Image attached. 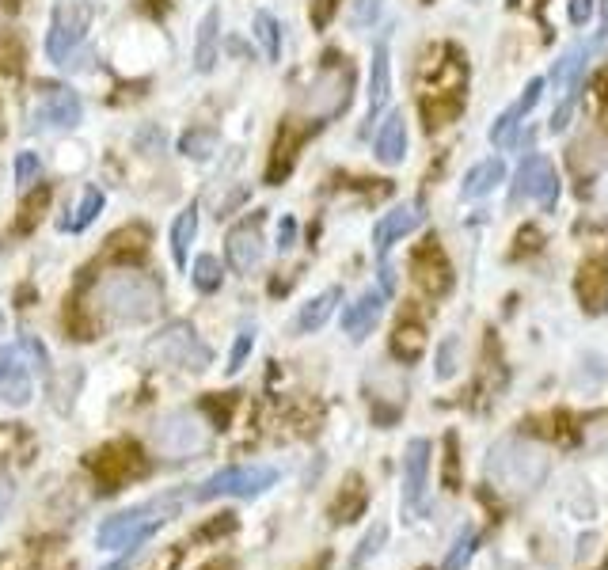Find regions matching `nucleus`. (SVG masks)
<instances>
[{
	"label": "nucleus",
	"instance_id": "obj_48",
	"mask_svg": "<svg viewBox=\"0 0 608 570\" xmlns=\"http://www.w3.org/2000/svg\"><path fill=\"white\" fill-rule=\"evenodd\" d=\"M589 12H593V0H570V23L574 27H586Z\"/></svg>",
	"mask_w": 608,
	"mask_h": 570
},
{
	"label": "nucleus",
	"instance_id": "obj_51",
	"mask_svg": "<svg viewBox=\"0 0 608 570\" xmlns=\"http://www.w3.org/2000/svg\"><path fill=\"white\" fill-rule=\"evenodd\" d=\"M597 99H601V107H608V65L597 76Z\"/></svg>",
	"mask_w": 608,
	"mask_h": 570
},
{
	"label": "nucleus",
	"instance_id": "obj_8",
	"mask_svg": "<svg viewBox=\"0 0 608 570\" xmlns=\"http://www.w3.org/2000/svg\"><path fill=\"white\" fill-rule=\"evenodd\" d=\"M464 80H468V65H464V54L456 46L445 42V46H430L422 54V65H418L422 95H460Z\"/></svg>",
	"mask_w": 608,
	"mask_h": 570
},
{
	"label": "nucleus",
	"instance_id": "obj_36",
	"mask_svg": "<svg viewBox=\"0 0 608 570\" xmlns=\"http://www.w3.org/2000/svg\"><path fill=\"white\" fill-rule=\"evenodd\" d=\"M213 149H217V133L202 130V126H198V130H187L183 133V141H179V152L190 156V160H209Z\"/></svg>",
	"mask_w": 608,
	"mask_h": 570
},
{
	"label": "nucleus",
	"instance_id": "obj_33",
	"mask_svg": "<svg viewBox=\"0 0 608 570\" xmlns=\"http://www.w3.org/2000/svg\"><path fill=\"white\" fill-rule=\"evenodd\" d=\"M99 213H103V190L84 187V194H80V202H76V209H73V217H65V232H84Z\"/></svg>",
	"mask_w": 608,
	"mask_h": 570
},
{
	"label": "nucleus",
	"instance_id": "obj_24",
	"mask_svg": "<svg viewBox=\"0 0 608 570\" xmlns=\"http://www.w3.org/2000/svg\"><path fill=\"white\" fill-rule=\"evenodd\" d=\"M388 84H392V73H388V46L377 42V46H373V73H369V122L384 111ZM369 122H365V130H369Z\"/></svg>",
	"mask_w": 608,
	"mask_h": 570
},
{
	"label": "nucleus",
	"instance_id": "obj_35",
	"mask_svg": "<svg viewBox=\"0 0 608 570\" xmlns=\"http://www.w3.org/2000/svg\"><path fill=\"white\" fill-rule=\"evenodd\" d=\"M232 411H236V396L213 392V396L202 399V415L209 418L213 430H228V426H232Z\"/></svg>",
	"mask_w": 608,
	"mask_h": 570
},
{
	"label": "nucleus",
	"instance_id": "obj_19",
	"mask_svg": "<svg viewBox=\"0 0 608 570\" xmlns=\"http://www.w3.org/2000/svg\"><path fill=\"white\" fill-rule=\"evenodd\" d=\"M380 312H384V289H369V293H361L354 304H346V312H342V331H346L354 342H361L373 327H377Z\"/></svg>",
	"mask_w": 608,
	"mask_h": 570
},
{
	"label": "nucleus",
	"instance_id": "obj_49",
	"mask_svg": "<svg viewBox=\"0 0 608 570\" xmlns=\"http://www.w3.org/2000/svg\"><path fill=\"white\" fill-rule=\"evenodd\" d=\"M517 240H521V251H536V240H540V232H536L532 225H525V228H521V236H517Z\"/></svg>",
	"mask_w": 608,
	"mask_h": 570
},
{
	"label": "nucleus",
	"instance_id": "obj_3",
	"mask_svg": "<svg viewBox=\"0 0 608 570\" xmlns=\"http://www.w3.org/2000/svg\"><path fill=\"white\" fill-rule=\"evenodd\" d=\"M551 460H548V449L536 445V441H525V437H506L498 441L487 456V475L502 491H532L544 483L548 475Z\"/></svg>",
	"mask_w": 608,
	"mask_h": 570
},
{
	"label": "nucleus",
	"instance_id": "obj_15",
	"mask_svg": "<svg viewBox=\"0 0 608 570\" xmlns=\"http://www.w3.org/2000/svg\"><path fill=\"white\" fill-rule=\"evenodd\" d=\"M422 206L418 202H403V206H396L392 213H384L377 221V228H373V251H377L380 259L392 251V244H399L403 236H411L418 225H422Z\"/></svg>",
	"mask_w": 608,
	"mask_h": 570
},
{
	"label": "nucleus",
	"instance_id": "obj_41",
	"mask_svg": "<svg viewBox=\"0 0 608 570\" xmlns=\"http://www.w3.org/2000/svg\"><path fill=\"white\" fill-rule=\"evenodd\" d=\"M251 342H255V331H240L236 335V346H232V354H228V377L236 373V369H244V361H247V354H251Z\"/></svg>",
	"mask_w": 608,
	"mask_h": 570
},
{
	"label": "nucleus",
	"instance_id": "obj_37",
	"mask_svg": "<svg viewBox=\"0 0 608 570\" xmlns=\"http://www.w3.org/2000/svg\"><path fill=\"white\" fill-rule=\"evenodd\" d=\"M475 551V529H460V536L453 540V548H449V555H445V563H441V570H464L468 567V559H472Z\"/></svg>",
	"mask_w": 608,
	"mask_h": 570
},
{
	"label": "nucleus",
	"instance_id": "obj_5",
	"mask_svg": "<svg viewBox=\"0 0 608 570\" xmlns=\"http://www.w3.org/2000/svg\"><path fill=\"white\" fill-rule=\"evenodd\" d=\"M152 449L168 460H190L209 449V418L194 411H171L152 426Z\"/></svg>",
	"mask_w": 608,
	"mask_h": 570
},
{
	"label": "nucleus",
	"instance_id": "obj_34",
	"mask_svg": "<svg viewBox=\"0 0 608 570\" xmlns=\"http://www.w3.org/2000/svg\"><path fill=\"white\" fill-rule=\"evenodd\" d=\"M255 35H259V46H263L266 61H278L282 57V27L270 12H259L255 16Z\"/></svg>",
	"mask_w": 608,
	"mask_h": 570
},
{
	"label": "nucleus",
	"instance_id": "obj_47",
	"mask_svg": "<svg viewBox=\"0 0 608 570\" xmlns=\"http://www.w3.org/2000/svg\"><path fill=\"white\" fill-rule=\"evenodd\" d=\"M293 244H297V221L282 217V225H278V251H289Z\"/></svg>",
	"mask_w": 608,
	"mask_h": 570
},
{
	"label": "nucleus",
	"instance_id": "obj_50",
	"mask_svg": "<svg viewBox=\"0 0 608 570\" xmlns=\"http://www.w3.org/2000/svg\"><path fill=\"white\" fill-rule=\"evenodd\" d=\"M12 361H16V346H0V380H4V373H8Z\"/></svg>",
	"mask_w": 608,
	"mask_h": 570
},
{
	"label": "nucleus",
	"instance_id": "obj_40",
	"mask_svg": "<svg viewBox=\"0 0 608 570\" xmlns=\"http://www.w3.org/2000/svg\"><path fill=\"white\" fill-rule=\"evenodd\" d=\"M456 350H460V339L449 335L441 342V354H437V380H449L456 373Z\"/></svg>",
	"mask_w": 608,
	"mask_h": 570
},
{
	"label": "nucleus",
	"instance_id": "obj_55",
	"mask_svg": "<svg viewBox=\"0 0 608 570\" xmlns=\"http://www.w3.org/2000/svg\"><path fill=\"white\" fill-rule=\"evenodd\" d=\"M152 12H160V0H152Z\"/></svg>",
	"mask_w": 608,
	"mask_h": 570
},
{
	"label": "nucleus",
	"instance_id": "obj_21",
	"mask_svg": "<svg viewBox=\"0 0 608 570\" xmlns=\"http://www.w3.org/2000/svg\"><path fill=\"white\" fill-rule=\"evenodd\" d=\"M377 160L384 164V168H396V164H403V156H407V122H403V114L392 111L388 118H384V126H380L377 133Z\"/></svg>",
	"mask_w": 608,
	"mask_h": 570
},
{
	"label": "nucleus",
	"instance_id": "obj_44",
	"mask_svg": "<svg viewBox=\"0 0 608 570\" xmlns=\"http://www.w3.org/2000/svg\"><path fill=\"white\" fill-rule=\"evenodd\" d=\"M445 449H449V464H445V487H449V491H453L456 487V475H460V460H456V434H449L445 437Z\"/></svg>",
	"mask_w": 608,
	"mask_h": 570
},
{
	"label": "nucleus",
	"instance_id": "obj_4",
	"mask_svg": "<svg viewBox=\"0 0 608 570\" xmlns=\"http://www.w3.org/2000/svg\"><path fill=\"white\" fill-rule=\"evenodd\" d=\"M350 92H354V69L342 61V57H327V65H323L316 80L304 88L301 95V114L312 122V126H320V122H331L335 114L346 111V103H350Z\"/></svg>",
	"mask_w": 608,
	"mask_h": 570
},
{
	"label": "nucleus",
	"instance_id": "obj_14",
	"mask_svg": "<svg viewBox=\"0 0 608 570\" xmlns=\"http://www.w3.org/2000/svg\"><path fill=\"white\" fill-rule=\"evenodd\" d=\"M80 35H84V12L73 4H57L54 19H50V35H46V57L69 69V57H73Z\"/></svg>",
	"mask_w": 608,
	"mask_h": 570
},
{
	"label": "nucleus",
	"instance_id": "obj_7",
	"mask_svg": "<svg viewBox=\"0 0 608 570\" xmlns=\"http://www.w3.org/2000/svg\"><path fill=\"white\" fill-rule=\"evenodd\" d=\"M278 483V468L270 464H236L225 472L209 475L206 483L194 491L198 502H213V498H259Z\"/></svg>",
	"mask_w": 608,
	"mask_h": 570
},
{
	"label": "nucleus",
	"instance_id": "obj_18",
	"mask_svg": "<svg viewBox=\"0 0 608 570\" xmlns=\"http://www.w3.org/2000/svg\"><path fill=\"white\" fill-rule=\"evenodd\" d=\"M304 141V130H293V122L278 126V137L270 145V160H266V183L270 187H282L285 179L297 168V149Z\"/></svg>",
	"mask_w": 608,
	"mask_h": 570
},
{
	"label": "nucleus",
	"instance_id": "obj_38",
	"mask_svg": "<svg viewBox=\"0 0 608 570\" xmlns=\"http://www.w3.org/2000/svg\"><path fill=\"white\" fill-rule=\"evenodd\" d=\"M221 263L213 259V255H202L198 263H194V285L202 289V293H213V289H221Z\"/></svg>",
	"mask_w": 608,
	"mask_h": 570
},
{
	"label": "nucleus",
	"instance_id": "obj_26",
	"mask_svg": "<svg viewBox=\"0 0 608 570\" xmlns=\"http://www.w3.org/2000/svg\"><path fill=\"white\" fill-rule=\"evenodd\" d=\"M502 179H506V164H502L498 156H491V160H479V164L464 175V187H460V194H464V198H483V194H491Z\"/></svg>",
	"mask_w": 608,
	"mask_h": 570
},
{
	"label": "nucleus",
	"instance_id": "obj_9",
	"mask_svg": "<svg viewBox=\"0 0 608 570\" xmlns=\"http://www.w3.org/2000/svg\"><path fill=\"white\" fill-rule=\"evenodd\" d=\"M430 456L434 445L426 437H411L403 449V513L415 521L426 510V491H430Z\"/></svg>",
	"mask_w": 608,
	"mask_h": 570
},
{
	"label": "nucleus",
	"instance_id": "obj_46",
	"mask_svg": "<svg viewBox=\"0 0 608 570\" xmlns=\"http://www.w3.org/2000/svg\"><path fill=\"white\" fill-rule=\"evenodd\" d=\"M377 12H380V0H358V4H354V23L365 27V23L377 19Z\"/></svg>",
	"mask_w": 608,
	"mask_h": 570
},
{
	"label": "nucleus",
	"instance_id": "obj_23",
	"mask_svg": "<svg viewBox=\"0 0 608 570\" xmlns=\"http://www.w3.org/2000/svg\"><path fill=\"white\" fill-rule=\"evenodd\" d=\"M365 506H369V491H365L361 475H346L339 498L331 502V521H335V525H346V521H354Z\"/></svg>",
	"mask_w": 608,
	"mask_h": 570
},
{
	"label": "nucleus",
	"instance_id": "obj_16",
	"mask_svg": "<svg viewBox=\"0 0 608 570\" xmlns=\"http://www.w3.org/2000/svg\"><path fill=\"white\" fill-rule=\"evenodd\" d=\"M38 122L54 130H73L80 122V99L69 84H50L38 95Z\"/></svg>",
	"mask_w": 608,
	"mask_h": 570
},
{
	"label": "nucleus",
	"instance_id": "obj_39",
	"mask_svg": "<svg viewBox=\"0 0 608 570\" xmlns=\"http://www.w3.org/2000/svg\"><path fill=\"white\" fill-rule=\"evenodd\" d=\"M388 540V525H373V529L365 532V540L358 544V551H354V559H350V567L358 570V567H365L373 555L380 551V544Z\"/></svg>",
	"mask_w": 608,
	"mask_h": 570
},
{
	"label": "nucleus",
	"instance_id": "obj_54",
	"mask_svg": "<svg viewBox=\"0 0 608 570\" xmlns=\"http://www.w3.org/2000/svg\"><path fill=\"white\" fill-rule=\"evenodd\" d=\"M133 567V555H126V559H118V563H111V567H103V570H130Z\"/></svg>",
	"mask_w": 608,
	"mask_h": 570
},
{
	"label": "nucleus",
	"instance_id": "obj_56",
	"mask_svg": "<svg viewBox=\"0 0 608 570\" xmlns=\"http://www.w3.org/2000/svg\"><path fill=\"white\" fill-rule=\"evenodd\" d=\"M422 4H430V0H422Z\"/></svg>",
	"mask_w": 608,
	"mask_h": 570
},
{
	"label": "nucleus",
	"instance_id": "obj_2",
	"mask_svg": "<svg viewBox=\"0 0 608 570\" xmlns=\"http://www.w3.org/2000/svg\"><path fill=\"white\" fill-rule=\"evenodd\" d=\"M183 502H187V494L183 491H168V494L149 498V502H141V506H130V510L114 513V517H107V521L99 525L95 544L107 551L141 548L152 532H160L175 513L183 510Z\"/></svg>",
	"mask_w": 608,
	"mask_h": 570
},
{
	"label": "nucleus",
	"instance_id": "obj_11",
	"mask_svg": "<svg viewBox=\"0 0 608 570\" xmlns=\"http://www.w3.org/2000/svg\"><path fill=\"white\" fill-rule=\"evenodd\" d=\"M411 274H415V285L426 297H445V293L453 289V263H449V255L441 251L437 236H426V240L415 247Z\"/></svg>",
	"mask_w": 608,
	"mask_h": 570
},
{
	"label": "nucleus",
	"instance_id": "obj_53",
	"mask_svg": "<svg viewBox=\"0 0 608 570\" xmlns=\"http://www.w3.org/2000/svg\"><path fill=\"white\" fill-rule=\"evenodd\" d=\"M198 570H236V563H232V559H209V563H202Z\"/></svg>",
	"mask_w": 608,
	"mask_h": 570
},
{
	"label": "nucleus",
	"instance_id": "obj_32",
	"mask_svg": "<svg viewBox=\"0 0 608 570\" xmlns=\"http://www.w3.org/2000/svg\"><path fill=\"white\" fill-rule=\"evenodd\" d=\"M50 202H54V190H50V187H35V190H31V194L23 198V206H19V221H16L19 232H35L38 221L46 217Z\"/></svg>",
	"mask_w": 608,
	"mask_h": 570
},
{
	"label": "nucleus",
	"instance_id": "obj_10",
	"mask_svg": "<svg viewBox=\"0 0 608 570\" xmlns=\"http://www.w3.org/2000/svg\"><path fill=\"white\" fill-rule=\"evenodd\" d=\"M521 198H536V206L555 209L559 202V175H555V164L540 152H529L517 168V183H513V202Z\"/></svg>",
	"mask_w": 608,
	"mask_h": 570
},
{
	"label": "nucleus",
	"instance_id": "obj_17",
	"mask_svg": "<svg viewBox=\"0 0 608 570\" xmlns=\"http://www.w3.org/2000/svg\"><path fill=\"white\" fill-rule=\"evenodd\" d=\"M574 293H578V304L586 308L589 316H601L608 308V259L605 255H593L582 263L578 278H574Z\"/></svg>",
	"mask_w": 608,
	"mask_h": 570
},
{
	"label": "nucleus",
	"instance_id": "obj_6",
	"mask_svg": "<svg viewBox=\"0 0 608 570\" xmlns=\"http://www.w3.org/2000/svg\"><path fill=\"white\" fill-rule=\"evenodd\" d=\"M145 358H149L152 365H164V369H194V373H198V369L209 365L213 350L194 335L190 323L179 320L145 342Z\"/></svg>",
	"mask_w": 608,
	"mask_h": 570
},
{
	"label": "nucleus",
	"instance_id": "obj_45",
	"mask_svg": "<svg viewBox=\"0 0 608 570\" xmlns=\"http://www.w3.org/2000/svg\"><path fill=\"white\" fill-rule=\"evenodd\" d=\"M232 529H236V517H228V513H221V517H217L213 525H206V529H198V532H194V536H198V540H213V536H221V532H232Z\"/></svg>",
	"mask_w": 608,
	"mask_h": 570
},
{
	"label": "nucleus",
	"instance_id": "obj_31",
	"mask_svg": "<svg viewBox=\"0 0 608 570\" xmlns=\"http://www.w3.org/2000/svg\"><path fill=\"white\" fill-rule=\"evenodd\" d=\"M0 399L12 403V407H23L31 399V369L23 365V358L16 354V361L8 365V373L0 380Z\"/></svg>",
	"mask_w": 608,
	"mask_h": 570
},
{
	"label": "nucleus",
	"instance_id": "obj_12",
	"mask_svg": "<svg viewBox=\"0 0 608 570\" xmlns=\"http://www.w3.org/2000/svg\"><path fill=\"white\" fill-rule=\"evenodd\" d=\"M92 472L107 491H118L122 483H130L133 475L145 472V456L133 441H114V445L92 456Z\"/></svg>",
	"mask_w": 608,
	"mask_h": 570
},
{
	"label": "nucleus",
	"instance_id": "obj_42",
	"mask_svg": "<svg viewBox=\"0 0 608 570\" xmlns=\"http://www.w3.org/2000/svg\"><path fill=\"white\" fill-rule=\"evenodd\" d=\"M38 171H42V160H38L35 152H19V156H16V183H19V187L35 183Z\"/></svg>",
	"mask_w": 608,
	"mask_h": 570
},
{
	"label": "nucleus",
	"instance_id": "obj_29",
	"mask_svg": "<svg viewBox=\"0 0 608 570\" xmlns=\"http://www.w3.org/2000/svg\"><path fill=\"white\" fill-rule=\"evenodd\" d=\"M217 35H221V12L209 8L206 19L198 23V46H194V65L198 73H209L213 61H217Z\"/></svg>",
	"mask_w": 608,
	"mask_h": 570
},
{
	"label": "nucleus",
	"instance_id": "obj_22",
	"mask_svg": "<svg viewBox=\"0 0 608 570\" xmlns=\"http://www.w3.org/2000/svg\"><path fill=\"white\" fill-rule=\"evenodd\" d=\"M342 301V289L339 285H331L327 293H320V297H312L308 304H301V312H297V320H293V327L301 331V335H312V331H320L323 323L331 320V312H335V304Z\"/></svg>",
	"mask_w": 608,
	"mask_h": 570
},
{
	"label": "nucleus",
	"instance_id": "obj_43",
	"mask_svg": "<svg viewBox=\"0 0 608 570\" xmlns=\"http://www.w3.org/2000/svg\"><path fill=\"white\" fill-rule=\"evenodd\" d=\"M335 8H339V0H312V27L323 31L335 16Z\"/></svg>",
	"mask_w": 608,
	"mask_h": 570
},
{
	"label": "nucleus",
	"instance_id": "obj_13",
	"mask_svg": "<svg viewBox=\"0 0 608 570\" xmlns=\"http://www.w3.org/2000/svg\"><path fill=\"white\" fill-rule=\"evenodd\" d=\"M225 255L236 274H251L259 266V259H263V213H251L240 225H232V232L225 236Z\"/></svg>",
	"mask_w": 608,
	"mask_h": 570
},
{
	"label": "nucleus",
	"instance_id": "obj_30",
	"mask_svg": "<svg viewBox=\"0 0 608 570\" xmlns=\"http://www.w3.org/2000/svg\"><path fill=\"white\" fill-rule=\"evenodd\" d=\"M194 232H198V206H187L175 221H171V259L175 266H187L190 244H194Z\"/></svg>",
	"mask_w": 608,
	"mask_h": 570
},
{
	"label": "nucleus",
	"instance_id": "obj_20",
	"mask_svg": "<svg viewBox=\"0 0 608 570\" xmlns=\"http://www.w3.org/2000/svg\"><path fill=\"white\" fill-rule=\"evenodd\" d=\"M540 92H544V80L536 76V80H529V84H525V92H521V99L513 103L510 111L498 114V122H494V130H491V141H494V145H510V141H513V130L521 126V118H525V114H529L532 107L540 103Z\"/></svg>",
	"mask_w": 608,
	"mask_h": 570
},
{
	"label": "nucleus",
	"instance_id": "obj_28",
	"mask_svg": "<svg viewBox=\"0 0 608 570\" xmlns=\"http://www.w3.org/2000/svg\"><path fill=\"white\" fill-rule=\"evenodd\" d=\"M426 354V327L422 323H399L392 331V358L403 365H415Z\"/></svg>",
	"mask_w": 608,
	"mask_h": 570
},
{
	"label": "nucleus",
	"instance_id": "obj_27",
	"mask_svg": "<svg viewBox=\"0 0 608 570\" xmlns=\"http://www.w3.org/2000/svg\"><path fill=\"white\" fill-rule=\"evenodd\" d=\"M145 247H149V228L126 225L107 240V255L118 259V263H130V259H141V255H145Z\"/></svg>",
	"mask_w": 608,
	"mask_h": 570
},
{
	"label": "nucleus",
	"instance_id": "obj_1",
	"mask_svg": "<svg viewBox=\"0 0 608 570\" xmlns=\"http://www.w3.org/2000/svg\"><path fill=\"white\" fill-rule=\"evenodd\" d=\"M160 304H164L160 285L145 270H133V266H111L92 285V308L103 323H118V327L149 323L160 316Z\"/></svg>",
	"mask_w": 608,
	"mask_h": 570
},
{
	"label": "nucleus",
	"instance_id": "obj_25",
	"mask_svg": "<svg viewBox=\"0 0 608 570\" xmlns=\"http://www.w3.org/2000/svg\"><path fill=\"white\" fill-rule=\"evenodd\" d=\"M418 111H422L426 130H441V126H449V122L460 118L464 95H422V99H418Z\"/></svg>",
	"mask_w": 608,
	"mask_h": 570
},
{
	"label": "nucleus",
	"instance_id": "obj_52",
	"mask_svg": "<svg viewBox=\"0 0 608 570\" xmlns=\"http://www.w3.org/2000/svg\"><path fill=\"white\" fill-rule=\"evenodd\" d=\"M8 506H12V487H8V479H0V517H4Z\"/></svg>",
	"mask_w": 608,
	"mask_h": 570
}]
</instances>
